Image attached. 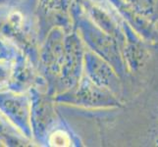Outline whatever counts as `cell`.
Here are the masks:
<instances>
[{"label": "cell", "mask_w": 158, "mask_h": 147, "mask_svg": "<svg viewBox=\"0 0 158 147\" xmlns=\"http://www.w3.org/2000/svg\"><path fill=\"white\" fill-rule=\"evenodd\" d=\"M49 142L52 146L62 147V146H69L71 141H70V138L67 133L61 132V130H58V132L54 133L51 135Z\"/></svg>", "instance_id": "obj_1"}]
</instances>
